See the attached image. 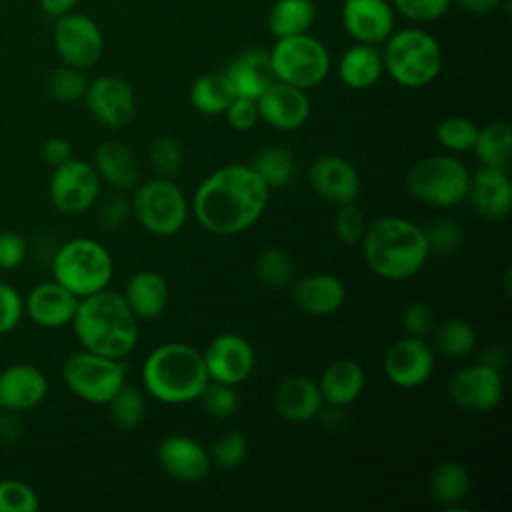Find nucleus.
<instances>
[{
  "mask_svg": "<svg viewBox=\"0 0 512 512\" xmlns=\"http://www.w3.org/2000/svg\"><path fill=\"white\" fill-rule=\"evenodd\" d=\"M270 202V188L250 164H226L208 174L192 198L196 222L218 236L252 228Z\"/></svg>",
  "mask_w": 512,
  "mask_h": 512,
  "instance_id": "f257e3e1",
  "label": "nucleus"
},
{
  "mask_svg": "<svg viewBox=\"0 0 512 512\" xmlns=\"http://www.w3.org/2000/svg\"><path fill=\"white\" fill-rule=\"evenodd\" d=\"M360 246L368 268L376 276L392 282L416 276L432 254L424 228L396 214L370 222Z\"/></svg>",
  "mask_w": 512,
  "mask_h": 512,
  "instance_id": "f03ea898",
  "label": "nucleus"
},
{
  "mask_svg": "<svg viewBox=\"0 0 512 512\" xmlns=\"http://www.w3.org/2000/svg\"><path fill=\"white\" fill-rule=\"evenodd\" d=\"M138 322L124 296L104 288L80 298L72 328L84 350L124 360L138 344Z\"/></svg>",
  "mask_w": 512,
  "mask_h": 512,
  "instance_id": "7ed1b4c3",
  "label": "nucleus"
},
{
  "mask_svg": "<svg viewBox=\"0 0 512 512\" xmlns=\"http://www.w3.org/2000/svg\"><path fill=\"white\" fill-rule=\"evenodd\" d=\"M140 376L148 396L170 406L198 400L210 380L202 352L186 342H164L150 350Z\"/></svg>",
  "mask_w": 512,
  "mask_h": 512,
  "instance_id": "20e7f679",
  "label": "nucleus"
},
{
  "mask_svg": "<svg viewBox=\"0 0 512 512\" xmlns=\"http://www.w3.org/2000/svg\"><path fill=\"white\" fill-rule=\"evenodd\" d=\"M384 72L402 88H424L442 70V48L438 40L422 28H402L384 42Z\"/></svg>",
  "mask_w": 512,
  "mask_h": 512,
  "instance_id": "39448f33",
  "label": "nucleus"
},
{
  "mask_svg": "<svg viewBox=\"0 0 512 512\" xmlns=\"http://www.w3.org/2000/svg\"><path fill=\"white\" fill-rule=\"evenodd\" d=\"M54 280L78 298L96 294L110 286L114 260L108 248L94 238L78 236L64 242L52 258Z\"/></svg>",
  "mask_w": 512,
  "mask_h": 512,
  "instance_id": "423d86ee",
  "label": "nucleus"
},
{
  "mask_svg": "<svg viewBox=\"0 0 512 512\" xmlns=\"http://www.w3.org/2000/svg\"><path fill=\"white\" fill-rule=\"evenodd\" d=\"M470 170L454 154H432L414 162L406 174V190L420 204L454 208L466 200Z\"/></svg>",
  "mask_w": 512,
  "mask_h": 512,
  "instance_id": "0eeeda50",
  "label": "nucleus"
},
{
  "mask_svg": "<svg viewBox=\"0 0 512 512\" xmlns=\"http://www.w3.org/2000/svg\"><path fill=\"white\" fill-rule=\"evenodd\" d=\"M130 210L146 232L154 236H172L184 228L190 204L172 178L156 176L140 186L136 184Z\"/></svg>",
  "mask_w": 512,
  "mask_h": 512,
  "instance_id": "6e6552de",
  "label": "nucleus"
},
{
  "mask_svg": "<svg viewBox=\"0 0 512 512\" xmlns=\"http://www.w3.org/2000/svg\"><path fill=\"white\" fill-rule=\"evenodd\" d=\"M268 54L274 78L302 90L322 84L330 72L326 46L308 32L276 38Z\"/></svg>",
  "mask_w": 512,
  "mask_h": 512,
  "instance_id": "1a4fd4ad",
  "label": "nucleus"
},
{
  "mask_svg": "<svg viewBox=\"0 0 512 512\" xmlns=\"http://www.w3.org/2000/svg\"><path fill=\"white\" fill-rule=\"evenodd\" d=\"M128 364L90 350L72 352L62 364L68 390L88 404H106L126 382Z\"/></svg>",
  "mask_w": 512,
  "mask_h": 512,
  "instance_id": "9d476101",
  "label": "nucleus"
},
{
  "mask_svg": "<svg viewBox=\"0 0 512 512\" xmlns=\"http://www.w3.org/2000/svg\"><path fill=\"white\" fill-rule=\"evenodd\" d=\"M52 42L62 64L78 70L92 68L104 52V34L96 20L74 10L56 18Z\"/></svg>",
  "mask_w": 512,
  "mask_h": 512,
  "instance_id": "9b49d317",
  "label": "nucleus"
},
{
  "mask_svg": "<svg viewBox=\"0 0 512 512\" xmlns=\"http://www.w3.org/2000/svg\"><path fill=\"white\" fill-rule=\"evenodd\" d=\"M48 196L52 206L62 214H84L100 196V176L90 162L70 158L68 162L52 168Z\"/></svg>",
  "mask_w": 512,
  "mask_h": 512,
  "instance_id": "f8f14e48",
  "label": "nucleus"
},
{
  "mask_svg": "<svg viewBox=\"0 0 512 512\" xmlns=\"http://www.w3.org/2000/svg\"><path fill=\"white\" fill-rule=\"evenodd\" d=\"M450 400L466 412L482 414L494 410L504 396V380L500 370L476 362L456 370L448 382Z\"/></svg>",
  "mask_w": 512,
  "mask_h": 512,
  "instance_id": "ddd939ff",
  "label": "nucleus"
},
{
  "mask_svg": "<svg viewBox=\"0 0 512 512\" xmlns=\"http://www.w3.org/2000/svg\"><path fill=\"white\" fill-rule=\"evenodd\" d=\"M84 102L92 118L112 130L126 128L136 116L134 90L120 76L104 74L88 82Z\"/></svg>",
  "mask_w": 512,
  "mask_h": 512,
  "instance_id": "4468645a",
  "label": "nucleus"
},
{
  "mask_svg": "<svg viewBox=\"0 0 512 512\" xmlns=\"http://www.w3.org/2000/svg\"><path fill=\"white\" fill-rule=\"evenodd\" d=\"M202 358L210 380L232 386L244 382L256 364L252 344L236 332H222L214 336L204 348Z\"/></svg>",
  "mask_w": 512,
  "mask_h": 512,
  "instance_id": "2eb2a0df",
  "label": "nucleus"
},
{
  "mask_svg": "<svg viewBox=\"0 0 512 512\" xmlns=\"http://www.w3.org/2000/svg\"><path fill=\"white\" fill-rule=\"evenodd\" d=\"M434 352L424 338L402 336L390 344L384 354V374L386 378L404 390L422 386L434 372Z\"/></svg>",
  "mask_w": 512,
  "mask_h": 512,
  "instance_id": "dca6fc26",
  "label": "nucleus"
},
{
  "mask_svg": "<svg viewBox=\"0 0 512 512\" xmlns=\"http://www.w3.org/2000/svg\"><path fill=\"white\" fill-rule=\"evenodd\" d=\"M310 188L318 198L342 206L356 202L362 190V180L354 164L338 154L318 156L308 170Z\"/></svg>",
  "mask_w": 512,
  "mask_h": 512,
  "instance_id": "f3484780",
  "label": "nucleus"
},
{
  "mask_svg": "<svg viewBox=\"0 0 512 512\" xmlns=\"http://www.w3.org/2000/svg\"><path fill=\"white\" fill-rule=\"evenodd\" d=\"M256 108L260 120L282 132L302 128L310 116V100L306 90L280 80H274L256 98Z\"/></svg>",
  "mask_w": 512,
  "mask_h": 512,
  "instance_id": "a211bd4d",
  "label": "nucleus"
},
{
  "mask_svg": "<svg viewBox=\"0 0 512 512\" xmlns=\"http://www.w3.org/2000/svg\"><path fill=\"white\" fill-rule=\"evenodd\" d=\"M340 18L352 40L378 46L394 32L396 12L388 0H344Z\"/></svg>",
  "mask_w": 512,
  "mask_h": 512,
  "instance_id": "6ab92c4d",
  "label": "nucleus"
},
{
  "mask_svg": "<svg viewBox=\"0 0 512 512\" xmlns=\"http://www.w3.org/2000/svg\"><path fill=\"white\" fill-rule=\"evenodd\" d=\"M160 468L178 482H200L212 468L210 452L192 436L170 434L156 450Z\"/></svg>",
  "mask_w": 512,
  "mask_h": 512,
  "instance_id": "aec40b11",
  "label": "nucleus"
},
{
  "mask_svg": "<svg viewBox=\"0 0 512 512\" xmlns=\"http://www.w3.org/2000/svg\"><path fill=\"white\" fill-rule=\"evenodd\" d=\"M48 394L46 374L28 362H16L0 370V408L26 412L44 402Z\"/></svg>",
  "mask_w": 512,
  "mask_h": 512,
  "instance_id": "412c9836",
  "label": "nucleus"
},
{
  "mask_svg": "<svg viewBox=\"0 0 512 512\" xmlns=\"http://www.w3.org/2000/svg\"><path fill=\"white\" fill-rule=\"evenodd\" d=\"M80 298L56 280L36 284L24 298V314L40 328L56 330L72 324Z\"/></svg>",
  "mask_w": 512,
  "mask_h": 512,
  "instance_id": "4be33fe9",
  "label": "nucleus"
},
{
  "mask_svg": "<svg viewBox=\"0 0 512 512\" xmlns=\"http://www.w3.org/2000/svg\"><path fill=\"white\" fill-rule=\"evenodd\" d=\"M466 200L474 212L486 220L506 218L512 204V182L508 170L480 166L470 174Z\"/></svg>",
  "mask_w": 512,
  "mask_h": 512,
  "instance_id": "5701e85b",
  "label": "nucleus"
},
{
  "mask_svg": "<svg viewBox=\"0 0 512 512\" xmlns=\"http://www.w3.org/2000/svg\"><path fill=\"white\" fill-rule=\"evenodd\" d=\"M276 412L294 424H304L314 420L324 406L318 382L302 376V374H292L282 378L272 396Z\"/></svg>",
  "mask_w": 512,
  "mask_h": 512,
  "instance_id": "b1692460",
  "label": "nucleus"
},
{
  "mask_svg": "<svg viewBox=\"0 0 512 512\" xmlns=\"http://www.w3.org/2000/svg\"><path fill=\"white\" fill-rule=\"evenodd\" d=\"M292 300L310 316H328L342 308L346 286L338 276L328 272L308 274L292 288Z\"/></svg>",
  "mask_w": 512,
  "mask_h": 512,
  "instance_id": "393cba45",
  "label": "nucleus"
},
{
  "mask_svg": "<svg viewBox=\"0 0 512 512\" xmlns=\"http://www.w3.org/2000/svg\"><path fill=\"white\" fill-rule=\"evenodd\" d=\"M318 388L322 400L332 408H346L354 404L366 388V372L360 362L352 358H338L326 364L320 374Z\"/></svg>",
  "mask_w": 512,
  "mask_h": 512,
  "instance_id": "a878e982",
  "label": "nucleus"
},
{
  "mask_svg": "<svg viewBox=\"0 0 512 512\" xmlns=\"http://www.w3.org/2000/svg\"><path fill=\"white\" fill-rule=\"evenodd\" d=\"M236 92V96L256 100L276 78L270 64L268 50L252 48L240 52L224 72Z\"/></svg>",
  "mask_w": 512,
  "mask_h": 512,
  "instance_id": "bb28decb",
  "label": "nucleus"
},
{
  "mask_svg": "<svg viewBox=\"0 0 512 512\" xmlns=\"http://www.w3.org/2000/svg\"><path fill=\"white\" fill-rule=\"evenodd\" d=\"M92 166L100 176V182H106L116 190H132L136 188L140 178V168L134 152L118 140H106L98 144V148L94 150Z\"/></svg>",
  "mask_w": 512,
  "mask_h": 512,
  "instance_id": "cd10ccee",
  "label": "nucleus"
},
{
  "mask_svg": "<svg viewBox=\"0 0 512 512\" xmlns=\"http://www.w3.org/2000/svg\"><path fill=\"white\" fill-rule=\"evenodd\" d=\"M122 296L138 320H154L168 306V284L156 270H138L126 282Z\"/></svg>",
  "mask_w": 512,
  "mask_h": 512,
  "instance_id": "c85d7f7f",
  "label": "nucleus"
},
{
  "mask_svg": "<svg viewBox=\"0 0 512 512\" xmlns=\"http://www.w3.org/2000/svg\"><path fill=\"white\" fill-rule=\"evenodd\" d=\"M384 74L382 52L374 44L356 42L344 50L338 60V76L344 86L352 90H366L374 86Z\"/></svg>",
  "mask_w": 512,
  "mask_h": 512,
  "instance_id": "c756f323",
  "label": "nucleus"
},
{
  "mask_svg": "<svg viewBox=\"0 0 512 512\" xmlns=\"http://www.w3.org/2000/svg\"><path fill=\"white\" fill-rule=\"evenodd\" d=\"M428 488L436 504L444 508H456L470 492V474L464 464L456 460H444L434 466Z\"/></svg>",
  "mask_w": 512,
  "mask_h": 512,
  "instance_id": "7c9ffc66",
  "label": "nucleus"
},
{
  "mask_svg": "<svg viewBox=\"0 0 512 512\" xmlns=\"http://www.w3.org/2000/svg\"><path fill=\"white\" fill-rule=\"evenodd\" d=\"M236 92L224 72L200 74L190 86V104L206 116L224 114Z\"/></svg>",
  "mask_w": 512,
  "mask_h": 512,
  "instance_id": "2f4dec72",
  "label": "nucleus"
},
{
  "mask_svg": "<svg viewBox=\"0 0 512 512\" xmlns=\"http://www.w3.org/2000/svg\"><path fill=\"white\" fill-rule=\"evenodd\" d=\"M314 18L312 0H276L268 12V30L274 38L304 34L312 28Z\"/></svg>",
  "mask_w": 512,
  "mask_h": 512,
  "instance_id": "473e14b6",
  "label": "nucleus"
},
{
  "mask_svg": "<svg viewBox=\"0 0 512 512\" xmlns=\"http://www.w3.org/2000/svg\"><path fill=\"white\" fill-rule=\"evenodd\" d=\"M482 166L508 170L512 154V128L504 120L490 122L478 128V136L472 148Z\"/></svg>",
  "mask_w": 512,
  "mask_h": 512,
  "instance_id": "72a5a7b5",
  "label": "nucleus"
},
{
  "mask_svg": "<svg viewBox=\"0 0 512 512\" xmlns=\"http://www.w3.org/2000/svg\"><path fill=\"white\" fill-rule=\"evenodd\" d=\"M436 350L442 356H448L452 360H460L474 352L478 344L476 328L464 320V318H448L436 328Z\"/></svg>",
  "mask_w": 512,
  "mask_h": 512,
  "instance_id": "f704fd0d",
  "label": "nucleus"
},
{
  "mask_svg": "<svg viewBox=\"0 0 512 512\" xmlns=\"http://www.w3.org/2000/svg\"><path fill=\"white\" fill-rule=\"evenodd\" d=\"M250 166L270 190L286 186L292 180L294 172H296V164H294L292 154L286 148H280V146L262 148L260 152L254 154Z\"/></svg>",
  "mask_w": 512,
  "mask_h": 512,
  "instance_id": "c9c22d12",
  "label": "nucleus"
},
{
  "mask_svg": "<svg viewBox=\"0 0 512 512\" xmlns=\"http://www.w3.org/2000/svg\"><path fill=\"white\" fill-rule=\"evenodd\" d=\"M106 406H108L112 422L124 430L136 428L144 420V414H146V400H144L142 390L128 382H124L118 388V392L106 402Z\"/></svg>",
  "mask_w": 512,
  "mask_h": 512,
  "instance_id": "e433bc0d",
  "label": "nucleus"
},
{
  "mask_svg": "<svg viewBox=\"0 0 512 512\" xmlns=\"http://www.w3.org/2000/svg\"><path fill=\"white\" fill-rule=\"evenodd\" d=\"M86 86L88 80L84 76V70H78L68 64L52 68L46 76V92L52 100L60 104H72L84 98Z\"/></svg>",
  "mask_w": 512,
  "mask_h": 512,
  "instance_id": "4c0bfd02",
  "label": "nucleus"
},
{
  "mask_svg": "<svg viewBox=\"0 0 512 512\" xmlns=\"http://www.w3.org/2000/svg\"><path fill=\"white\" fill-rule=\"evenodd\" d=\"M478 136V124L464 116H446L436 126L438 144L452 154L472 152Z\"/></svg>",
  "mask_w": 512,
  "mask_h": 512,
  "instance_id": "58836bf2",
  "label": "nucleus"
},
{
  "mask_svg": "<svg viewBox=\"0 0 512 512\" xmlns=\"http://www.w3.org/2000/svg\"><path fill=\"white\" fill-rule=\"evenodd\" d=\"M256 274L262 284L270 288H282L292 280V274H294L292 258L282 248L268 246L256 258Z\"/></svg>",
  "mask_w": 512,
  "mask_h": 512,
  "instance_id": "ea45409f",
  "label": "nucleus"
},
{
  "mask_svg": "<svg viewBox=\"0 0 512 512\" xmlns=\"http://www.w3.org/2000/svg\"><path fill=\"white\" fill-rule=\"evenodd\" d=\"M198 402L202 404V408L208 416L218 418V420L234 416L240 408V400H238L234 386L224 384V382H214V380H208V384L204 386V390L198 396Z\"/></svg>",
  "mask_w": 512,
  "mask_h": 512,
  "instance_id": "a19ab883",
  "label": "nucleus"
},
{
  "mask_svg": "<svg viewBox=\"0 0 512 512\" xmlns=\"http://www.w3.org/2000/svg\"><path fill=\"white\" fill-rule=\"evenodd\" d=\"M150 164L158 176L172 178L182 170L184 148L174 136H156L150 146Z\"/></svg>",
  "mask_w": 512,
  "mask_h": 512,
  "instance_id": "79ce46f5",
  "label": "nucleus"
},
{
  "mask_svg": "<svg viewBox=\"0 0 512 512\" xmlns=\"http://www.w3.org/2000/svg\"><path fill=\"white\" fill-rule=\"evenodd\" d=\"M36 490L18 478H0V512H36Z\"/></svg>",
  "mask_w": 512,
  "mask_h": 512,
  "instance_id": "37998d69",
  "label": "nucleus"
},
{
  "mask_svg": "<svg viewBox=\"0 0 512 512\" xmlns=\"http://www.w3.org/2000/svg\"><path fill=\"white\" fill-rule=\"evenodd\" d=\"M248 454V438L238 430H228L222 436H218L210 448V460L212 464L232 470L244 462Z\"/></svg>",
  "mask_w": 512,
  "mask_h": 512,
  "instance_id": "c03bdc74",
  "label": "nucleus"
},
{
  "mask_svg": "<svg viewBox=\"0 0 512 512\" xmlns=\"http://www.w3.org/2000/svg\"><path fill=\"white\" fill-rule=\"evenodd\" d=\"M366 226H368V222H366L362 210L354 202L338 206V212L334 218V234L342 244H346V246L360 244V240L366 232Z\"/></svg>",
  "mask_w": 512,
  "mask_h": 512,
  "instance_id": "a18cd8bd",
  "label": "nucleus"
},
{
  "mask_svg": "<svg viewBox=\"0 0 512 512\" xmlns=\"http://www.w3.org/2000/svg\"><path fill=\"white\" fill-rule=\"evenodd\" d=\"M424 234H426L430 252H438V254L454 252L464 240L462 228L452 218H438L430 222V226L424 228Z\"/></svg>",
  "mask_w": 512,
  "mask_h": 512,
  "instance_id": "49530a36",
  "label": "nucleus"
},
{
  "mask_svg": "<svg viewBox=\"0 0 512 512\" xmlns=\"http://www.w3.org/2000/svg\"><path fill=\"white\" fill-rule=\"evenodd\" d=\"M390 4L394 12L406 20L426 24L442 18L448 12L452 0H390Z\"/></svg>",
  "mask_w": 512,
  "mask_h": 512,
  "instance_id": "de8ad7c7",
  "label": "nucleus"
},
{
  "mask_svg": "<svg viewBox=\"0 0 512 512\" xmlns=\"http://www.w3.org/2000/svg\"><path fill=\"white\" fill-rule=\"evenodd\" d=\"M24 316V298L8 282H0V336L12 332Z\"/></svg>",
  "mask_w": 512,
  "mask_h": 512,
  "instance_id": "09e8293b",
  "label": "nucleus"
},
{
  "mask_svg": "<svg viewBox=\"0 0 512 512\" xmlns=\"http://www.w3.org/2000/svg\"><path fill=\"white\" fill-rule=\"evenodd\" d=\"M402 328L408 336L424 338L434 328V310L422 300L410 302L402 310Z\"/></svg>",
  "mask_w": 512,
  "mask_h": 512,
  "instance_id": "8fccbe9b",
  "label": "nucleus"
},
{
  "mask_svg": "<svg viewBox=\"0 0 512 512\" xmlns=\"http://www.w3.org/2000/svg\"><path fill=\"white\" fill-rule=\"evenodd\" d=\"M224 116H226L228 126L236 132H248L260 120L256 100L244 98V96H234V100L224 110Z\"/></svg>",
  "mask_w": 512,
  "mask_h": 512,
  "instance_id": "3c124183",
  "label": "nucleus"
},
{
  "mask_svg": "<svg viewBox=\"0 0 512 512\" xmlns=\"http://www.w3.org/2000/svg\"><path fill=\"white\" fill-rule=\"evenodd\" d=\"M28 254L26 238L14 230L0 232V270L18 268Z\"/></svg>",
  "mask_w": 512,
  "mask_h": 512,
  "instance_id": "603ef678",
  "label": "nucleus"
},
{
  "mask_svg": "<svg viewBox=\"0 0 512 512\" xmlns=\"http://www.w3.org/2000/svg\"><path fill=\"white\" fill-rule=\"evenodd\" d=\"M130 214H132L130 202L124 196H120V194L108 196L100 204V210H98V218H100L102 226H106V228L122 226Z\"/></svg>",
  "mask_w": 512,
  "mask_h": 512,
  "instance_id": "864d4df0",
  "label": "nucleus"
},
{
  "mask_svg": "<svg viewBox=\"0 0 512 512\" xmlns=\"http://www.w3.org/2000/svg\"><path fill=\"white\" fill-rule=\"evenodd\" d=\"M40 154H42V160H44L48 166H52V168H56V166L68 162L70 158H74L72 144H70L66 138H62V136H50V138H46L44 144H42Z\"/></svg>",
  "mask_w": 512,
  "mask_h": 512,
  "instance_id": "5fc2aeb1",
  "label": "nucleus"
},
{
  "mask_svg": "<svg viewBox=\"0 0 512 512\" xmlns=\"http://www.w3.org/2000/svg\"><path fill=\"white\" fill-rule=\"evenodd\" d=\"M20 432H22V424L18 420V414L2 410V414H0V442L10 444L20 436Z\"/></svg>",
  "mask_w": 512,
  "mask_h": 512,
  "instance_id": "6e6d98bb",
  "label": "nucleus"
},
{
  "mask_svg": "<svg viewBox=\"0 0 512 512\" xmlns=\"http://www.w3.org/2000/svg\"><path fill=\"white\" fill-rule=\"evenodd\" d=\"M78 2L80 0H38L40 10L46 16H52V18H58V16H64V14L72 12Z\"/></svg>",
  "mask_w": 512,
  "mask_h": 512,
  "instance_id": "4d7b16f0",
  "label": "nucleus"
},
{
  "mask_svg": "<svg viewBox=\"0 0 512 512\" xmlns=\"http://www.w3.org/2000/svg\"><path fill=\"white\" fill-rule=\"evenodd\" d=\"M452 2L470 14H490L502 4V0H452Z\"/></svg>",
  "mask_w": 512,
  "mask_h": 512,
  "instance_id": "13d9d810",
  "label": "nucleus"
},
{
  "mask_svg": "<svg viewBox=\"0 0 512 512\" xmlns=\"http://www.w3.org/2000/svg\"><path fill=\"white\" fill-rule=\"evenodd\" d=\"M480 362H484V364H488V366H492L496 370H502V366L506 364V348L504 346H490V348H486V352H484Z\"/></svg>",
  "mask_w": 512,
  "mask_h": 512,
  "instance_id": "bf43d9fd",
  "label": "nucleus"
}]
</instances>
